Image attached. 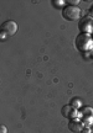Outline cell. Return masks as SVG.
<instances>
[{
    "label": "cell",
    "mask_w": 93,
    "mask_h": 133,
    "mask_svg": "<svg viewBox=\"0 0 93 133\" xmlns=\"http://www.w3.org/2000/svg\"><path fill=\"white\" fill-rule=\"evenodd\" d=\"M74 44H76V48L78 49L79 52L88 53L93 47V38L91 35L79 33V35H77V37L74 39Z\"/></svg>",
    "instance_id": "obj_1"
},
{
    "label": "cell",
    "mask_w": 93,
    "mask_h": 133,
    "mask_svg": "<svg viewBox=\"0 0 93 133\" xmlns=\"http://www.w3.org/2000/svg\"><path fill=\"white\" fill-rule=\"evenodd\" d=\"M82 10L78 6H72V5H66L62 9V17L67 21H77L81 20Z\"/></svg>",
    "instance_id": "obj_2"
},
{
    "label": "cell",
    "mask_w": 93,
    "mask_h": 133,
    "mask_svg": "<svg viewBox=\"0 0 93 133\" xmlns=\"http://www.w3.org/2000/svg\"><path fill=\"white\" fill-rule=\"evenodd\" d=\"M78 30L79 33H87V35H92L93 33V19L89 16H84L81 17L78 22Z\"/></svg>",
    "instance_id": "obj_3"
},
{
    "label": "cell",
    "mask_w": 93,
    "mask_h": 133,
    "mask_svg": "<svg viewBox=\"0 0 93 133\" xmlns=\"http://www.w3.org/2000/svg\"><path fill=\"white\" fill-rule=\"evenodd\" d=\"M1 31L5 32L8 36H14L16 31H18V24L13 21V20H8V21H4L1 24Z\"/></svg>",
    "instance_id": "obj_4"
},
{
    "label": "cell",
    "mask_w": 93,
    "mask_h": 133,
    "mask_svg": "<svg viewBox=\"0 0 93 133\" xmlns=\"http://www.w3.org/2000/svg\"><path fill=\"white\" fill-rule=\"evenodd\" d=\"M83 128H84V124H83V122H82L79 118H77V119H69L68 129L71 131V132L81 133Z\"/></svg>",
    "instance_id": "obj_5"
},
{
    "label": "cell",
    "mask_w": 93,
    "mask_h": 133,
    "mask_svg": "<svg viewBox=\"0 0 93 133\" xmlns=\"http://www.w3.org/2000/svg\"><path fill=\"white\" fill-rule=\"evenodd\" d=\"M79 112H81V117H93V107L91 106H83Z\"/></svg>",
    "instance_id": "obj_6"
},
{
    "label": "cell",
    "mask_w": 93,
    "mask_h": 133,
    "mask_svg": "<svg viewBox=\"0 0 93 133\" xmlns=\"http://www.w3.org/2000/svg\"><path fill=\"white\" fill-rule=\"evenodd\" d=\"M69 105H71L73 109L79 110L83 107V101H82V99H79V97H72L71 101H69Z\"/></svg>",
    "instance_id": "obj_7"
},
{
    "label": "cell",
    "mask_w": 93,
    "mask_h": 133,
    "mask_svg": "<svg viewBox=\"0 0 93 133\" xmlns=\"http://www.w3.org/2000/svg\"><path fill=\"white\" fill-rule=\"evenodd\" d=\"M71 111H72V106L71 105H65L61 109V114L65 118H69V115H71Z\"/></svg>",
    "instance_id": "obj_8"
},
{
    "label": "cell",
    "mask_w": 93,
    "mask_h": 133,
    "mask_svg": "<svg viewBox=\"0 0 93 133\" xmlns=\"http://www.w3.org/2000/svg\"><path fill=\"white\" fill-rule=\"evenodd\" d=\"M66 1L65 0H52V5H54L56 9H63L66 6Z\"/></svg>",
    "instance_id": "obj_9"
},
{
    "label": "cell",
    "mask_w": 93,
    "mask_h": 133,
    "mask_svg": "<svg viewBox=\"0 0 93 133\" xmlns=\"http://www.w3.org/2000/svg\"><path fill=\"white\" fill-rule=\"evenodd\" d=\"M81 121L83 122L86 127H91L93 124V117H81Z\"/></svg>",
    "instance_id": "obj_10"
},
{
    "label": "cell",
    "mask_w": 93,
    "mask_h": 133,
    "mask_svg": "<svg viewBox=\"0 0 93 133\" xmlns=\"http://www.w3.org/2000/svg\"><path fill=\"white\" fill-rule=\"evenodd\" d=\"M66 4L72 5V6H77V5L79 4V0H67V1H66Z\"/></svg>",
    "instance_id": "obj_11"
},
{
    "label": "cell",
    "mask_w": 93,
    "mask_h": 133,
    "mask_svg": "<svg viewBox=\"0 0 93 133\" xmlns=\"http://www.w3.org/2000/svg\"><path fill=\"white\" fill-rule=\"evenodd\" d=\"M81 133H92V129H91V127H86V126H84V128L82 129Z\"/></svg>",
    "instance_id": "obj_12"
},
{
    "label": "cell",
    "mask_w": 93,
    "mask_h": 133,
    "mask_svg": "<svg viewBox=\"0 0 93 133\" xmlns=\"http://www.w3.org/2000/svg\"><path fill=\"white\" fill-rule=\"evenodd\" d=\"M0 133H8V128L5 127L4 124H3V126H0Z\"/></svg>",
    "instance_id": "obj_13"
},
{
    "label": "cell",
    "mask_w": 93,
    "mask_h": 133,
    "mask_svg": "<svg viewBox=\"0 0 93 133\" xmlns=\"http://www.w3.org/2000/svg\"><path fill=\"white\" fill-rule=\"evenodd\" d=\"M88 16L93 19V5L91 6V8H89V10H88Z\"/></svg>",
    "instance_id": "obj_14"
},
{
    "label": "cell",
    "mask_w": 93,
    "mask_h": 133,
    "mask_svg": "<svg viewBox=\"0 0 93 133\" xmlns=\"http://www.w3.org/2000/svg\"><path fill=\"white\" fill-rule=\"evenodd\" d=\"M6 36H8V35H6L5 32H3V31L0 32V38H1V41H4L5 38H6Z\"/></svg>",
    "instance_id": "obj_15"
},
{
    "label": "cell",
    "mask_w": 93,
    "mask_h": 133,
    "mask_svg": "<svg viewBox=\"0 0 93 133\" xmlns=\"http://www.w3.org/2000/svg\"><path fill=\"white\" fill-rule=\"evenodd\" d=\"M88 53H89V56H91V57H93V47H92V49H91Z\"/></svg>",
    "instance_id": "obj_16"
},
{
    "label": "cell",
    "mask_w": 93,
    "mask_h": 133,
    "mask_svg": "<svg viewBox=\"0 0 93 133\" xmlns=\"http://www.w3.org/2000/svg\"><path fill=\"white\" fill-rule=\"evenodd\" d=\"M92 35H93V33H92ZM92 38H93V36H92Z\"/></svg>",
    "instance_id": "obj_17"
}]
</instances>
